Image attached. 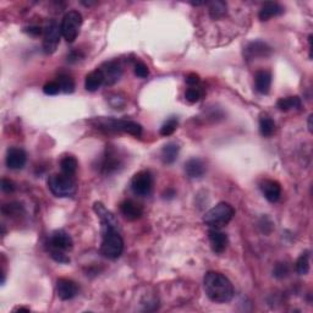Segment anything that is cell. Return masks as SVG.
<instances>
[{
    "label": "cell",
    "instance_id": "obj_1",
    "mask_svg": "<svg viewBox=\"0 0 313 313\" xmlns=\"http://www.w3.org/2000/svg\"><path fill=\"white\" fill-rule=\"evenodd\" d=\"M206 295L215 303L230 302L234 297V287L225 275L218 272H208L203 279Z\"/></svg>",
    "mask_w": 313,
    "mask_h": 313
},
{
    "label": "cell",
    "instance_id": "obj_2",
    "mask_svg": "<svg viewBox=\"0 0 313 313\" xmlns=\"http://www.w3.org/2000/svg\"><path fill=\"white\" fill-rule=\"evenodd\" d=\"M124 251V240L118 229L103 227V239L100 245V252L105 258L117 260Z\"/></svg>",
    "mask_w": 313,
    "mask_h": 313
},
{
    "label": "cell",
    "instance_id": "obj_3",
    "mask_svg": "<svg viewBox=\"0 0 313 313\" xmlns=\"http://www.w3.org/2000/svg\"><path fill=\"white\" fill-rule=\"evenodd\" d=\"M235 215V209L232 205L226 202H220L213 208L209 209L203 215V221L209 227H217L219 229L221 226H225Z\"/></svg>",
    "mask_w": 313,
    "mask_h": 313
},
{
    "label": "cell",
    "instance_id": "obj_4",
    "mask_svg": "<svg viewBox=\"0 0 313 313\" xmlns=\"http://www.w3.org/2000/svg\"><path fill=\"white\" fill-rule=\"evenodd\" d=\"M98 129H104L107 131L126 132L130 135L139 137L142 135V126L131 120H120L113 118H98L93 121Z\"/></svg>",
    "mask_w": 313,
    "mask_h": 313
},
{
    "label": "cell",
    "instance_id": "obj_5",
    "mask_svg": "<svg viewBox=\"0 0 313 313\" xmlns=\"http://www.w3.org/2000/svg\"><path fill=\"white\" fill-rule=\"evenodd\" d=\"M48 187L54 196L65 198L76 192V182L72 176L65 174H54L48 179Z\"/></svg>",
    "mask_w": 313,
    "mask_h": 313
},
{
    "label": "cell",
    "instance_id": "obj_6",
    "mask_svg": "<svg viewBox=\"0 0 313 313\" xmlns=\"http://www.w3.org/2000/svg\"><path fill=\"white\" fill-rule=\"evenodd\" d=\"M82 26V15L78 11H69L65 14V16L63 17L62 25V36L69 43L75 42V39L77 38L78 33H80Z\"/></svg>",
    "mask_w": 313,
    "mask_h": 313
},
{
    "label": "cell",
    "instance_id": "obj_7",
    "mask_svg": "<svg viewBox=\"0 0 313 313\" xmlns=\"http://www.w3.org/2000/svg\"><path fill=\"white\" fill-rule=\"evenodd\" d=\"M62 37V29L56 23V21H48L43 29V50L45 54L55 53Z\"/></svg>",
    "mask_w": 313,
    "mask_h": 313
},
{
    "label": "cell",
    "instance_id": "obj_8",
    "mask_svg": "<svg viewBox=\"0 0 313 313\" xmlns=\"http://www.w3.org/2000/svg\"><path fill=\"white\" fill-rule=\"evenodd\" d=\"M153 188V176L148 170H142L133 175L131 180V190L136 196L146 197L151 194Z\"/></svg>",
    "mask_w": 313,
    "mask_h": 313
},
{
    "label": "cell",
    "instance_id": "obj_9",
    "mask_svg": "<svg viewBox=\"0 0 313 313\" xmlns=\"http://www.w3.org/2000/svg\"><path fill=\"white\" fill-rule=\"evenodd\" d=\"M72 247H74V241L65 230H55L51 233L48 240V248H55V250L66 252L71 250Z\"/></svg>",
    "mask_w": 313,
    "mask_h": 313
},
{
    "label": "cell",
    "instance_id": "obj_10",
    "mask_svg": "<svg viewBox=\"0 0 313 313\" xmlns=\"http://www.w3.org/2000/svg\"><path fill=\"white\" fill-rule=\"evenodd\" d=\"M103 75H104V84L105 86H113L120 80L121 75H123V69L118 62H108L103 64L102 68Z\"/></svg>",
    "mask_w": 313,
    "mask_h": 313
},
{
    "label": "cell",
    "instance_id": "obj_11",
    "mask_svg": "<svg viewBox=\"0 0 313 313\" xmlns=\"http://www.w3.org/2000/svg\"><path fill=\"white\" fill-rule=\"evenodd\" d=\"M208 239L211 242L212 250L215 253H223L226 250L227 244H229V239H227L226 234L217 227H211L208 230Z\"/></svg>",
    "mask_w": 313,
    "mask_h": 313
},
{
    "label": "cell",
    "instance_id": "obj_12",
    "mask_svg": "<svg viewBox=\"0 0 313 313\" xmlns=\"http://www.w3.org/2000/svg\"><path fill=\"white\" fill-rule=\"evenodd\" d=\"M56 293L60 300L68 301L74 299L78 293L77 284L66 278H60L56 281Z\"/></svg>",
    "mask_w": 313,
    "mask_h": 313
},
{
    "label": "cell",
    "instance_id": "obj_13",
    "mask_svg": "<svg viewBox=\"0 0 313 313\" xmlns=\"http://www.w3.org/2000/svg\"><path fill=\"white\" fill-rule=\"evenodd\" d=\"M93 211L96 212L97 215H98L103 227H113V229H119V224H118V220H117V218H115V215L111 213L110 211H108L103 203H100V202L94 203Z\"/></svg>",
    "mask_w": 313,
    "mask_h": 313
},
{
    "label": "cell",
    "instance_id": "obj_14",
    "mask_svg": "<svg viewBox=\"0 0 313 313\" xmlns=\"http://www.w3.org/2000/svg\"><path fill=\"white\" fill-rule=\"evenodd\" d=\"M27 160L26 152L21 148L13 147L9 148L8 153H7V165L8 168L14 169V170H19L22 169L25 166Z\"/></svg>",
    "mask_w": 313,
    "mask_h": 313
},
{
    "label": "cell",
    "instance_id": "obj_15",
    "mask_svg": "<svg viewBox=\"0 0 313 313\" xmlns=\"http://www.w3.org/2000/svg\"><path fill=\"white\" fill-rule=\"evenodd\" d=\"M120 212L121 214L124 215V218L130 221L139 219V218L142 217V214H144L142 207L132 200H125L124 202H121Z\"/></svg>",
    "mask_w": 313,
    "mask_h": 313
},
{
    "label": "cell",
    "instance_id": "obj_16",
    "mask_svg": "<svg viewBox=\"0 0 313 313\" xmlns=\"http://www.w3.org/2000/svg\"><path fill=\"white\" fill-rule=\"evenodd\" d=\"M270 54H272V48L262 41L252 42L245 49V55L247 56L248 59H253V58H266L269 56Z\"/></svg>",
    "mask_w": 313,
    "mask_h": 313
},
{
    "label": "cell",
    "instance_id": "obj_17",
    "mask_svg": "<svg viewBox=\"0 0 313 313\" xmlns=\"http://www.w3.org/2000/svg\"><path fill=\"white\" fill-rule=\"evenodd\" d=\"M261 190L266 197L267 201L275 203L280 200L281 197V186L278 181L275 180H264L261 185Z\"/></svg>",
    "mask_w": 313,
    "mask_h": 313
},
{
    "label": "cell",
    "instance_id": "obj_18",
    "mask_svg": "<svg viewBox=\"0 0 313 313\" xmlns=\"http://www.w3.org/2000/svg\"><path fill=\"white\" fill-rule=\"evenodd\" d=\"M254 86L260 93L267 94L272 86V74L267 70H260L254 75Z\"/></svg>",
    "mask_w": 313,
    "mask_h": 313
},
{
    "label": "cell",
    "instance_id": "obj_19",
    "mask_svg": "<svg viewBox=\"0 0 313 313\" xmlns=\"http://www.w3.org/2000/svg\"><path fill=\"white\" fill-rule=\"evenodd\" d=\"M185 172L191 179L202 178L206 173V165L198 158H192L185 163Z\"/></svg>",
    "mask_w": 313,
    "mask_h": 313
},
{
    "label": "cell",
    "instance_id": "obj_20",
    "mask_svg": "<svg viewBox=\"0 0 313 313\" xmlns=\"http://www.w3.org/2000/svg\"><path fill=\"white\" fill-rule=\"evenodd\" d=\"M281 14H284V8H282L280 4L274 2H268L261 8L258 17H260L261 21H268L269 19H272V17L279 16V15Z\"/></svg>",
    "mask_w": 313,
    "mask_h": 313
},
{
    "label": "cell",
    "instance_id": "obj_21",
    "mask_svg": "<svg viewBox=\"0 0 313 313\" xmlns=\"http://www.w3.org/2000/svg\"><path fill=\"white\" fill-rule=\"evenodd\" d=\"M102 84H104V75H103L100 69H96L86 76L84 88H86L88 92H96Z\"/></svg>",
    "mask_w": 313,
    "mask_h": 313
},
{
    "label": "cell",
    "instance_id": "obj_22",
    "mask_svg": "<svg viewBox=\"0 0 313 313\" xmlns=\"http://www.w3.org/2000/svg\"><path fill=\"white\" fill-rule=\"evenodd\" d=\"M120 158L115 156L113 152H108V153L105 154V157L103 158L100 169H102V172L104 173V174H111V173L117 172V170L120 168Z\"/></svg>",
    "mask_w": 313,
    "mask_h": 313
},
{
    "label": "cell",
    "instance_id": "obj_23",
    "mask_svg": "<svg viewBox=\"0 0 313 313\" xmlns=\"http://www.w3.org/2000/svg\"><path fill=\"white\" fill-rule=\"evenodd\" d=\"M180 147L175 142H169L163 147L162 150V159L165 164H173L178 159Z\"/></svg>",
    "mask_w": 313,
    "mask_h": 313
},
{
    "label": "cell",
    "instance_id": "obj_24",
    "mask_svg": "<svg viewBox=\"0 0 313 313\" xmlns=\"http://www.w3.org/2000/svg\"><path fill=\"white\" fill-rule=\"evenodd\" d=\"M77 159L72 156H66L64 157L62 160H60V169H62V173L65 175L69 176H74L77 172Z\"/></svg>",
    "mask_w": 313,
    "mask_h": 313
},
{
    "label": "cell",
    "instance_id": "obj_25",
    "mask_svg": "<svg viewBox=\"0 0 313 313\" xmlns=\"http://www.w3.org/2000/svg\"><path fill=\"white\" fill-rule=\"evenodd\" d=\"M276 107L281 111H289L291 109H299L301 107V99L297 96L287 97V98H280L276 103Z\"/></svg>",
    "mask_w": 313,
    "mask_h": 313
},
{
    "label": "cell",
    "instance_id": "obj_26",
    "mask_svg": "<svg viewBox=\"0 0 313 313\" xmlns=\"http://www.w3.org/2000/svg\"><path fill=\"white\" fill-rule=\"evenodd\" d=\"M209 15L214 20L223 19L226 15V3L219 2V0L209 3Z\"/></svg>",
    "mask_w": 313,
    "mask_h": 313
},
{
    "label": "cell",
    "instance_id": "obj_27",
    "mask_svg": "<svg viewBox=\"0 0 313 313\" xmlns=\"http://www.w3.org/2000/svg\"><path fill=\"white\" fill-rule=\"evenodd\" d=\"M260 131L264 137H270L275 131V123L272 118L264 115L260 119Z\"/></svg>",
    "mask_w": 313,
    "mask_h": 313
},
{
    "label": "cell",
    "instance_id": "obj_28",
    "mask_svg": "<svg viewBox=\"0 0 313 313\" xmlns=\"http://www.w3.org/2000/svg\"><path fill=\"white\" fill-rule=\"evenodd\" d=\"M58 83L60 84L63 92L65 93H72L75 91V81L72 80L71 76L62 74L58 77Z\"/></svg>",
    "mask_w": 313,
    "mask_h": 313
},
{
    "label": "cell",
    "instance_id": "obj_29",
    "mask_svg": "<svg viewBox=\"0 0 313 313\" xmlns=\"http://www.w3.org/2000/svg\"><path fill=\"white\" fill-rule=\"evenodd\" d=\"M296 270L300 275H306L309 272V252L306 251L299 257L296 262Z\"/></svg>",
    "mask_w": 313,
    "mask_h": 313
},
{
    "label": "cell",
    "instance_id": "obj_30",
    "mask_svg": "<svg viewBox=\"0 0 313 313\" xmlns=\"http://www.w3.org/2000/svg\"><path fill=\"white\" fill-rule=\"evenodd\" d=\"M178 119L175 117H172L168 119L165 123L163 124V126L160 127V135L162 136H170L175 132V130L178 129Z\"/></svg>",
    "mask_w": 313,
    "mask_h": 313
},
{
    "label": "cell",
    "instance_id": "obj_31",
    "mask_svg": "<svg viewBox=\"0 0 313 313\" xmlns=\"http://www.w3.org/2000/svg\"><path fill=\"white\" fill-rule=\"evenodd\" d=\"M2 212L5 215H8V217H10V215H20L23 212V207L19 202H11L3 206Z\"/></svg>",
    "mask_w": 313,
    "mask_h": 313
},
{
    "label": "cell",
    "instance_id": "obj_32",
    "mask_svg": "<svg viewBox=\"0 0 313 313\" xmlns=\"http://www.w3.org/2000/svg\"><path fill=\"white\" fill-rule=\"evenodd\" d=\"M202 96H203V91L196 86L190 87L186 91V93H185V98H186L187 102L190 103L198 102V100L202 98Z\"/></svg>",
    "mask_w": 313,
    "mask_h": 313
},
{
    "label": "cell",
    "instance_id": "obj_33",
    "mask_svg": "<svg viewBox=\"0 0 313 313\" xmlns=\"http://www.w3.org/2000/svg\"><path fill=\"white\" fill-rule=\"evenodd\" d=\"M49 252H50V257L53 258L55 262L62 263V264H66V263L70 262V258L68 257V254H66L64 251L55 250V248H49Z\"/></svg>",
    "mask_w": 313,
    "mask_h": 313
},
{
    "label": "cell",
    "instance_id": "obj_34",
    "mask_svg": "<svg viewBox=\"0 0 313 313\" xmlns=\"http://www.w3.org/2000/svg\"><path fill=\"white\" fill-rule=\"evenodd\" d=\"M60 91H62V88H60V84L58 83V81L48 82L43 87V92L48 94V96H56Z\"/></svg>",
    "mask_w": 313,
    "mask_h": 313
},
{
    "label": "cell",
    "instance_id": "obj_35",
    "mask_svg": "<svg viewBox=\"0 0 313 313\" xmlns=\"http://www.w3.org/2000/svg\"><path fill=\"white\" fill-rule=\"evenodd\" d=\"M289 266L287 263H278L274 267V270H273V274H274L275 278L282 279L285 278L289 274Z\"/></svg>",
    "mask_w": 313,
    "mask_h": 313
},
{
    "label": "cell",
    "instance_id": "obj_36",
    "mask_svg": "<svg viewBox=\"0 0 313 313\" xmlns=\"http://www.w3.org/2000/svg\"><path fill=\"white\" fill-rule=\"evenodd\" d=\"M135 74L136 76H138V77L146 78L150 75V70H148V66L146 65L145 63L137 62L135 65Z\"/></svg>",
    "mask_w": 313,
    "mask_h": 313
},
{
    "label": "cell",
    "instance_id": "obj_37",
    "mask_svg": "<svg viewBox=\"0 0 313 313\" xmlns=\"http://www.w3.org/2000/svg\"><path fill=\"white\" fill-rule=\"evenodd\" d=\"M15 188H16V186H15V184L13 181L9 180V179H3V180H2V190L4 191V192L11 193V192H14Z\"/></svg>",
    "mask_w": 313,
    "mask_h": 313
},
{
    "label": "cell",
    "instance_id": "obj_38",
    "mask_svg": "<svg viewBox=\"0 0 313 313\" xmlns=\"http://www.w3.org/2000/svg\"><path fill=\"white\" fill-rule=\"evenodd\" d=\"M26 32L29 33V35L37 37V36H41L42 33H43V29H42L41 26H30L26 29Z\"/></svg>",
    "mask_w": 313,
    "mask_h": 313
},
{
    "label": "cell",
    "instance_id": "obj_39",
    "mask_svg": "<svg viewBox=\"0 0 313 313\" xmlns=\"http://www.w3.org/2000/svg\"><path fill=\"white\" fill-rule=\"evenodd\" d=\"M186 83L190 84L191 87L196 86V84L200 83V76L197 74H190L187 75L186 77Z\"/></svg>",
    "mask_w": 313,
    "mask_h": 313
},
{
    "label": "cell",
    "instance_id": "obj_40",
    "mask_svg": "<svg viewBox=\"0 0 313 313\" xmlns=\"http://www.w3.org/2000/svg\"><path fill=\"white\" fill-rule=\"evenodd\" d=\"M78 58H80V53H77V51H71V54L68 56L69 62H77Z\"/></svg>",
    "mask_w": 313,
    "mask_h": 313
},
{
    "label": "cell",
    "instance_id": "obj_41",
    "mask_svg": "<svg viewBox=\"0 0 313 313\" xmlns=\"http://www.w3.org/2000/svg\"><path fill=\"white\" fill-rule=\"evenodd\" d=\"M165 194V198H168V200H170V198H174V196L176 194V192H175V190H173V188H168V190H166V192L164 193Z\"/></svg>",
    "mask_w": 313,
    "mask_h": 313
},
{
    "label": "cell",
    "instance_id": "obj_42",
    "mask_svg": "<svg viewBox=\"0 0 313 313\" xmlns=\"http://www.w3.org/2000/svg\"><path fill=\"white\" fill-rule=\"evenodd\" d=\"M312 114L309 115L308 117V130H309V132H312Z\"/></svg>",
    "mask_w": 313,
    "mask_h": 313
},
{
    "label": "cell",
    "instance_id": "obj_43",
    "mask_svg": "<svg viewBox=\"0 0 313 313\" xmlns=\"http://www.w3.org/2000/svg\"><path fill=\"white\" fill-rule=\"evenodd\" d=\"M15 311H26V312H29L30 308H25V307H19V308H16V309H15Z\"/></svg>",
    "mask_w": 313,
    "mask_h": 313
}]
</instances>
